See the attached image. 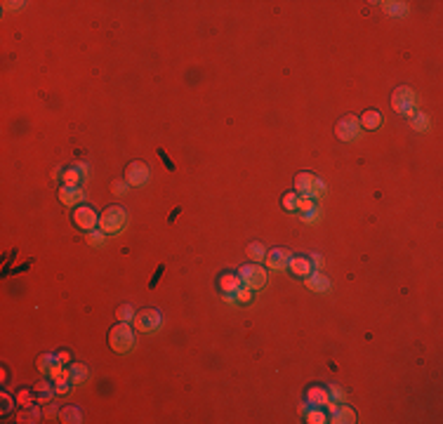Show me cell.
Returning <instances> with one entry per match:
<instances>
[{
  "mask_svg": "<svg viewBox=\"0 0 443 424\" xmlns=\"http://www.w3.org/2000/svg\"><path fill=\"white\" fill-rule=\"evenodd\" d=\"M295 191L304 198H321L326 193V184L314 172H300L295 177Z\"/></svg>",
  "mask_w": 443,
  "mask_h": 424,
  "instance_id": "obj_4",
  "label": "cell"
},
{
  "mask_svg": "<svg viewBox=\"0 0 443 424\" xmlns=\"http://www.w3.org/2000/svg\"><path fill=\"white\" fill-rule=\"evenodd\" d=\"M311 264H314V269L318 271L321 266H323V259H321V255H314V257H311Z\"/></svg>",
  "mask_w": 443,
  "mask_h": 424,
  "instance_id": "obj_33",
  "label": "cell"
},
{
  "mask_svg": "<svg viewBox=\"0 0 443 424\" xmlns=\"http://www.w3.org/2000/svg\"><path fill=\"white\" fill-rule=\"evenodd\" d=\"M304 415H307V422H311V424H326V422H328L326 412L321 410V408L304 406Z\"/></svg>",
  "mask_w": 443,
  "mask_h": 424,
  "instance_id": "obj_18",
  "label": "cell"
},
{
  "mask_svg": "<svg viewBox=\"0 0 443 424\" xmlns=\"http://www.w3.org/2000/svg\"><path fill=\"white\" fill-rule=\"evenodd\" d=\"M248 255H250V259H253V262H262V259L266 257V252H264V245H262V243H250V245H248Z\"/></svg>",
  "mask_w": 443,
  "mask_h": 424,
  "instance_id": "obj_21",
  "label": "cell"
},
{
  "mask_svg": "<svg viewBox=\"0 0 443 424\" xmlns=\"http://www.w3.org/2000/svg\"><path fill=\"white\" fill-rule=\"evenodd\" d=\"M358 120H361V128H365V130H377V128H380V123H382V113H380V111L368 109L363 116L358 118Z\"/></svg>",
  "mask_w": 443,
  "mask_h": 424,
  "instance_id": "obj_17",
  "label": "cell"
},
{
  "mask_svg": "<svg viewBox=\"0 0 443 424\" xmlns=\"http://www.w3.org/2000/svg\"><path fill=\"white\" fill-rule=\"evenodd\" d=\"M71 375H73V382H83L87 377L85 365H78V363H73V365H71Z\"/></svg>",
  "mask_w": 443,
  "mask_h": 424,
  "instance_id": "obj_27",
  "label": "cell"
},
{
  "mask_svg": "<svg viewBox=\"0 0 443 424\" xmlns=\"http://www.w3.org/2000/svg\"><path fill=\"white\" fill-rule=\"evenodd\" d=\"M328 393H330V401H339V403H342V401L347 398V393H344V389H339V387H335V384H330V387H328Z\"/></svg>",
  "mask_w": 443,
  "mask_h": 424,
  "instance_id": "obj_29",
  "label": "cell"
},
{
  "mask_svg": "<svg viewBox=\"0 0 443 424\" xmlns=\"http://www.w3.org/2000/svg\"><path fill=\"white\" fill-rule=\"evenodd\" d=\"M311 208H316L314 198H304V196H300V203H297V212H304V210H311Z\"/></svg>",
  "mask_w": 443,
  "mask_h": 424,
  "instance_id": "obj_31",
  "label": "cell"
},
{
  "mask_svg": "<svg viewBox=\"0 0 443 424\" xmlns=\"http://www.w3.org/2000/svg\"><path fill=\"white\" fill-rule=\"evenodd\" d=\"M297 203H300V193L297 191H290V193L283 196V208L288 212H297Z\"/></svg>",
  "mask_w": 443,
  "mask_h": 424,
  "instance_id": "obj_22",
  "label": "cell"
},
{
  "mask_svg": "<svg viewBox=\"0 0 443 424\" xmlns=\"http://www.w3.org/2000/svg\"><path fill=\"white\" fill-rule=\"evenodd\" d=\"M116 316H118V320H123V323H132L137 314H135V309L130 307V304H123V307L116 311Z\"/></svg>",
  "mask_w": 443,
  "mask_h": 424,
  "instance_id": "obj_24",
  "label": "cell"
},
{
  "mask_svg": "<svg viewBox=\"0 0 443 424\" xmlns=\"http://www.w3.org/2000/svg\"><path fill=\"white\" fill-rule=\"evenodd\" d=\"M50 358H52V356H43V358H40V363H38V365H40V370H47V361H50Z\"/></svg>",
  "mask_w": 443,
  "mask_h": 424,
  "instance_id": "obj_34",
  "label": "cell"
},
{
  "mask_svg": "<svg viewBox=\"0 0 443 424\" xmlns=\"http://www.w3.org/2000/svg\"><path fill=\"white\" fill-rule=\"evenodd\" d=\"M149 179H151V170H149L146 163L135 160V163H130V165L125 167V182H128L130 186H144Z\"/></svg>",
  "mask_w": 443,
  "mask_h": 424,
  "instance_id": "obj_8",
  "label": "cell"
},
{
  "mask_svg": "<svg viewBox=\"0 0 443 424\" xmlns=\"http://www.w3.org/2000/svg\"><path fill=\"white\" fill-rule=\"evenodd\" d=\"M109 346L118 354H128L135 346V330L130 323H123L118 320V326H113L109 330Z\"/></svg>",
  "mask_w": 443,
  "mask_h": 424,
  "instance_id": "obj_2",
  "label": "cell"
},
{
  "mask_svg": "<svg viewBox=\"0 0 443 424\" xmlns=\"http://www.w3.org/2000/svg\"><path fill=\"white\" fill-rule=\"evenodd\" d=\"M384 12L403 17V14H408V7H406V3H384Z\"/></svg>",
  "mask_w": 443,
  "mask_h": 424,
  "instance_id": "obj_23",
  "label": "cell"
},
{
  "mask_svg": "<svg viewBox=\"0 0 443 424\" xmlns=\"http://www.w3.org/2000/svg\"><path fill=\"white\" fill-rule=\"evenodd\" d=\"M62 422L78 424L80 422V410H78V408H64V410H62Z\"/></svg>",
  "mask_w": 443,
  "mask_h": 424,
  "instance_id": "obj_25",
  "label": "cell"
},
{
  "mask_svg": "<svg viewBox=\"0 0 443 424\" xmlns=\"http://www.w3.org/2000/svg\"><path fill=\"white\" fill-rule=\"evenodd\" d=\"M288 271L297 278H307V276L314 273V264H311V259L309 257H290Z\"/></svg>",
  "mask_w": 443,
  "mask_h": 424,
  "instance_id": "obj_11",
  "label": "cell"
},
{
  "mask_svg": "<svg viewBox=\"0 0 443 424\" xmlns=\"http://www.w3.org/2000/svg\"><path fill=\"white\" fill-rule=\"evenodd\" d=\"M240 288H243V283H240L238 273H224V276H219V290L224 295H236Z\"/></svg>",
  "mask_w": 443,
  "mask_h": 424,
  "instance_id": "obj_15",
  "label": "cell"
},
{
  "mask_svg": "<svg viewBox=\"0 0 443 424\" xmlns=\"http://www.w3.org/2000/svg\"><path fill=\"white\" fill-rule=\"evenodd\" d=\"M132 326H135V330L144 332V335H151V332H156L160 328V311L158 309H144V311H139L135 316Z\"/></svg>",
  "mask_w": 443,
  "mask_h": 424,
  "instance_id": "obj_7",
  "label": "cell"
},
{
  "mask_svg": "<svg viewBox=\"0 0 443 424\" xmlns=\"http://www.w3.org/2000/svg\"><path fill=\"white\" fill-rule=\"evenodd\" d=\"M253 300V290L248 288H240L238 292H236V302H240V304H248V302Z\"/></svg>",
  "mask_w": 443,
  "mask_h": 424,
  "instance_id": "obj_30",
  "label": "cell"
},
{
  "mask_svg": "<svg viewBox=\"0 0 443 424\" xmlns=\"http://www.w3.org/2000/svg\"><path fill=\"white\" fill-rule=\"evenodd\" d=\"M80 179H83V174H80L78 167H68L64 172V186H78Z\"/></svg>",
  "mask_w": 443,
  "mask_h": 424,
  "instance_id": "obj_20",
  "label": "cell"
},
{
  "mask_svg": "<svg viewBox=\"0 0 443 424\" xmlns=\"http://www.w3.org/2000/svg\"><path fill=\"white\" fill-rule=\"evenodd\" d=\"M328 408H330V412H332V422H337V424L356 422V410H351L349 406H335V403L330 401Z\"/></svg>",
  "mask_w": 443,
  "mask_h": 424,
  "instance_id": "obj_14",
  "label": "cell"
},
{
  "mask_svg": "<svg viewBox=\"0 0 443 424\" xmlns=\"http://www.w3.org/2000/svg\"><path fill=\"white\" fill-rule=\"evenodd\" d=\"M302 221H307V224H314V221L321 219V210L318 208H311V210H304V212H300Z\"/></svg>",
  "mask_w": 443,
  "mask_h": 424,
  "instance_id": "obj_26",
  "label": "cell"
},
{
  "mask_svg": "<svg viewBox=\"0 0 443 424\" xmlns=\"http://www.w3.org/2000/svg\"><path fill=\"white\" fill-rule=\"evenodd\" d=\"M113 191H116L118 196H125V193H128V182H116V184H113Z\"/></svg>",
  "mask_w": 443,
  "mask_h": 424,
  "instance_id": "obj_32",
  "label": "cell"
},
{
  "mask_svg": "<svg viewBox=\"0 0 443 424\" xmlns=\"http://www.w3.org/2000/svg\"><path fill=\"white\" fill-rule=\"evenodd\" d=\"M3 5H5V10H19V7H21V3H3Z\"/></svg>",
  "mask_w": 443,
  "mask_h": 424,
  "instance_id": "obj_35",
  "label": "cell"
},
{
  "mask_svg": "<svg viewBox=\"0 0 443 424\" xmlns=\"http://www.w3.org/2000/svg\"><path fill=\"white\" fill-rule=\"evenodd\" d=\"M307 288L314 290V292H328V290H330V281H328L321 271H316V273L307 276Z\"/></svg>",
  "mask_w": 443,
  "mask_h": 424,
  "instance_id": "obj_16",
  "label": "cell"
},
{
  "mask_svg": "<svg viewBox=\"0 0 443 424\" xmlns=\"http://www.w3.org/2000/svg\"><path fill=\"white\" fill-rule=\"evenodd\" d=\"M361 120H358V116H344L339 118L337 125H335V135L339 137L342 141H356L358 137H361Z\"/></svg>",
  "mask_w": 443,
  "mask_h": 424,
  "instance_id": "obj_6",
  "label": "cell"
},
{
  "mask_svg": "<svg viewBox=\"0 0 443 424\" xmlns=\"http://www.w3.org/2000/svg\"><path fill=\"white\" fill-rule=\"evenodd\" d=\"M330 403V393L323 387H309L307 389V406L311 408H326Z\"/></svg>",
  "mask_w": 443,
  "mask_h": 424,
  "instance_id": "obj_13",
  "label": "cell"
},
{
  "mask_svg": "<svg viewBox=\"0 0 443 424\" xmlns=\"http://www.w3.org/2000/svg\"><path fill=\"white\" fill-rule=\"evenodd\" d=\"M73 224L78 229H83V231H92V229L99 224V215L94 212V208H90V205H78V208L73 210Z\"/></svg>",
  "mask_w": 443,
  "mask_h": 424,
  "instance_id": "obj_9",
  "label": "cell"
},
{
  "mask_svg": "<svg viewBox=\"0 0 443 424\" xmlns=\"http://www.w3.org/2000/svg\"><path fill=\"white\" fill-rule=\"evenodd\" d=\"M391 106H394L396 113H401V116H406L410 120L417 113V94H415V90H410L406 85L396 87L394 94H391Z\"/></svg>",
  "mask_w": 443,
  "mask_h": 424,
  "instance_id": "obj_3",
  "label": "cell"
},
{
  "mask_svg": "<svg viewBox=\"0 0 443 424\" xmlns=\"http://www.w3.org/2000/svg\"><path fill=\"white\" fill-rule=\"evenodd\" d=\"M128 224V212L120 205H109V208L99 215V231H104L106 236H118Z\"/></svg>",
  "mask_w": 443,
  "mask_h": 424,
  "instance_id": "obj_1",
  "label": "cell"
},
{
  "mask_svg": "<svg viewBox=\"0 0 443 424\" xmlns=\"http://www.w3.org/2000/svg\"><path fill=\"white\" fill-rule=\"evenodd\" d=\"M104 238H106L104 231H94V229H92V231H87V240H90L92 245H97V247L104 243Z\"/></svg>",
  "mask_w": 443,
  "mask_h": 424,
  "instance_id": "obj_28",
  "label": "cell"
},
{
  "mask_svg": "<svg viewBox=\"0 0 443 424\" xmlns=\"http://www.w3.org/2000/svg\"><path fill=\"white\" fill-rule=\"evenodd\" d=\"M83 198H85V193L80 191V186H62L59 189V201L68 208H78L83 203Z\"/></svg>",
  "mask_w": 443,
  "mask_h": 424,
  "instance_id": "obj_12",
  "label": "cell"
},
{
  "mask_svg": "<svg viewBox=\"0 0 443 424\" xmlns=\"http://www.w3.org/2000/svg\"><path fill=\"white\" fill-rule=\"evenodd\" d=\"M410 125H412V130H417V132H427V130L431 128L429 116H425V113H420V111L410 118Z\"/></svg>",
  "mask_w": 443,
  "mask_h": 424,
  "instance_id": "obj_19",
  "label": "cell"
},
{
  "mask_svg": "<svg viewBox=\"0 0 443 424\" xmlns=\"http://www.w3.org/2000/svg\"><path fill=\"white\" fill-rule=\"evenodd\" d=\"M290 257H292L290 250H285V247H274L271 252H266L264 262H266V266L274 271H285L290 264Z\"/></svg>",
  "mask_w": 443,
  "mask_h": 424,
  "instance_id": "obj_10",
  "label": "cell"
},
{
  "mask_svg": "<svg viewBox=\"0 0 443 424\" xmlns=\"http://www.w3.org/2000/svg\"><path fill=\"white\" fill-rule=\"evenodd\" d=\"M238 278L243 283V288L259 290V288H264V283H266V269H262L257 262L255 264H245V266H240Z\"/></svg>",
  "mask_w": 443,
  "mask_h": 424,
  "instance_id": "obj_5",
  "label": "cell"
}]
</instances>
